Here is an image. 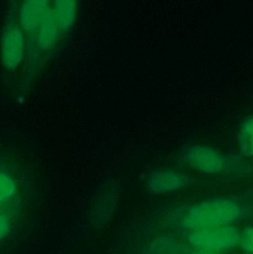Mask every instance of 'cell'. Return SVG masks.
I'll use <instances>...</instances> for the list:
<instances>
[{"mask_svg": "<svg viewBox=\"0 0 253 254\" xmlns=\"http://www.w3.org/2000/svg\"><path fill=\"white\" fill-rule=\"evenodd\" d=\"M238 142L244 154L253 155V117L247 120L241 126Z\"/></svg>", "mask_w": 253, "mask_h": 254, "instance_id": "52a82bcc", "label": "cell"}, {"mask_svg": "<svg viewBox=\"0 0 253 254\" xmlns=\"http://www.w3.org/2000/svg\"><path fill=\"white\" fill-rule=\"evenodd\" d=\"M239 245L247 254H253V227H246L241 232Z\"/></svg>", "mask_w": 253, "mask_h": 254, "instance_id": "ba28073f", "label": "cell"}, {"mask_svg": "<svg viewBox=\"0 0 253 254\" xmlns=\"http://www.w3.org/2000/svg\"><path fill=\"white\" fill-rule=\"evenodd\" d=\"M188 161L193 167L205 173H217L224 168V157L210 148H196L189 154Z\"/></svg>", "mask_w": 253, "mask_h": 254, "instance_id": "5b68a950", "label": "cell"}, {"mask_svg": "<svg viewBox=\"0 0 253 254\" xmlns=\"http://www.w3.org/2000/svg\"><path fill=\"white\" fill-rule=\"evenodd\" d=\"M188 183V178L183 174L173 171H157L149 176L147 187L153 194H167L185 188Z\"/></svg>", "mask_w": 253, "mask_h": 254, "instance_id": "277c9868", "label": "cell"}, {"mask_svg": "<svg viewBox=\"0 0 253 254\" xmlns=\"http://www.w3.org/2000/svg\"><path fill=\"white\" fill-rule=\"evenodd\" d=\"M191 254H221L220 253L214 251H203V250H195Z\"/></svg>", "mask_w": 253, "mask_h": 254, "instance_id": "9c48e42d", "label": "cell"}, {"mask_svg": "<svg viewBox=\"0 0 253 254\" xmlns=\"http://www.w3.org/2000/svg\"><path fill=\"white\" fill-rule=\"evenodd\" d=\"M120 185L108 181L99 185L92 194L88 208V220L95 228H102L114 218L120 201Z\"/></svg>", "mask_w": 253, "mask_h": 254, "instance_id": "7a4b0ae2", "label": "cell"}, {"mask_svg": "<svg viewBox=\"0 0 253 254\" xmlns=\"http://www.w3.org/2000/svg\"><path fill=\"white\" fill-rule=\"evenodd\" d=\"M241 206L235 200L217 197L192 205L186 211L181 225L196 230L232 225L241 217Z\"/></svg>", "mask_w": 253, "mask_h": 254, "instance_id": "6da1fadb", "label": "cell"}, {"mask_svg": "<svg viewBox=\"0 0 253 254\" xmlns=\"http://www.w3.org/2000/svg\"><path fill=\"white\" fill-rule=\"evenodd\" d=\"M23 52L21 32L17 27L11 26L5 32L3 40L4 60L9 67L16 66L20 62Z\"/></svg>", "mask_w": 253, "mask_h": 254, "instance_id": "8992f818", "label": "cell"}, {"mask_svg": "<svg viewBox=\"0 0 253 254\" xmlns=\"http://www.w3.org/2000/svg\"><path fill=\"white\" fill-rule=\"evenodd\" d=\"M241 231L233 225L191 230L187 234L188 243L195 250L222 251L233 249L239 245Z\"/></svg>", "mask_w": 253, "mask_h": 254, "instance_id": "3957f363", "label": "cell"}]
</instances>
